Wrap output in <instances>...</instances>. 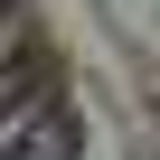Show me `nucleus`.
Instances as JSON below:
<instances>
[{
  "mask_svg": "<svg viewBox=\"0 0 160 160\" xmlns=\"http://www.w3.org/2000/svg\"><path fill=\"white\" fill-rule=\"evenodd\" d=\"M75 151H85L75 113H38V122H19V141L0 151V160H75Z\"/></svg>",
  "mask_w": 160,
  "mask_h": 160,
  "instance_id": "obj_1",
  "label": "nucleus"
},
{
  "mask_svg": "<svg viewBox=\"0 0 160 160\" xmlns=\"http://www.w3.org/2000/svg\"><path fill=\"white\" fill-rule=\"evenodd\" d=\"M28 94H47V57L19 47V57H0V113H19Z\"/></svg>",
  "mask_w": 160,
  "mask_h": 160,
  "instance_id": "obj_2",
  "label": "nucleus"
}]
</instances>
